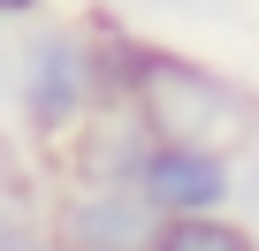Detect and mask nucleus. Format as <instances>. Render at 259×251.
<instances>
[{"label": "nucleus", "mask_w": 259, "mask_h": 251, "mask_svg": "<svg viewBox=\"0 0 259 251\" xmlns=\"http://www.w3.org/2000/svg\"><path fill=\"white\" fill-rule=\"evenodd\" d=\"M145 153H153V130L122 107V114L99 122V130H84V145H76V175H84V183H138Z\"/></svg>", "instance_id": "obj_5"}, {"label": "nucleus", "mask_w": 259, "mask_h": 251, "mask_svg": "<svg viewBox=\"0 0 259 251\" xmlns=\"http://www.w3.org/2000/svg\"><path fill=\"white\" fill-rule=\"evenodd\" d=\"M16 99L31 114V130L46 137H69L107 107L99 91V38L76 31V23H38L16 54Z\"/></svg>", "instance_id": "obj_2"}, {"label": "nucleus", "mask_w": 259, "mask_h": 251, "mask_svg": "<svg viewBox=\"0 0 259 251\" xmlns=\"http://www.w3.org/2000/svg\"><path fill=\"white\" fill-rule=\"evenodd\" d=\"M160 206L138 190V183H84L69 206H61V251H153L160 236Z\"/></svg>", "instance_id": "obj_3"}, {"label": "nucleus", "mask_w": 259, "mask_h": 251, "mask_svg": "<svg viewBox=\"0 0 259 251\" xmlns=\"http://www.w3.org/2000/svg\"><path fill=\"white\" fill-rule=\"evenodd\" d=\"M138 8H160V16H183V8H198V0H138Z\"/></svg>", "instance_id": "obj_10"}, {"label": "nucleus", "mask_w": 259, "mask_h": 251, "mask_svg": "<svg viewBox=\"0 0 259 251\" xmlns=\"http://www.w3.org/2000/svg\"><path fill=\"white\" fill-rule=\"evenodd\" d=\"M0 251H61V236H46V228H23V221H0Z\"/></svg>", "instance_id": "obj_7"}, {"label": "nucleus", "mask_w": 259, "mask_h": 251, "mask_svg": "<svg viewBox=\"0 0 259 251\" xmlns=\"http://www.w3.org/2000/svg\"><path fill=\"white\" fill-rule=\"evenodd\" d=\"M122 107L153 130V145L236 153V145L259 137V91H244L213 61H191V54H168V46H145V38H138V61H130Z\"/></svg>", "instance_id": "obj_1"}, {"label": "nucleus", "mask_w": 259, "mask_h": 251, "mask_svg": "<svg viewBox=\"0 0 259 251\" xmlns=\"http://www.w3.org/2000/svg\"><path fill=\"white\" fill-rule=\"evenodd\" d=\"M236 198H244V213L259 221V160H244V168H236Z\"/></svg>", "instance_id": "obj_8"}, {"label": "nucleus", "mask_w": 259, "mask_h": 251, "mask_svg": "<svg viewBox=\"0 0 259 251\" xmlns=\"http://www.w3.org/2000/svg\"><path fill=\"white\" fill-rule=\"evenodd\" d=\"M31 8H46V0H0V23H16V16H31Z\"/></svg>", "instance_id": "obj_9"}, {"label": "nucleus", "mask_w": 259, "mask_h": 251, "mask_svg": "<svg viewBox=\"0 0 259 251\" xmlns=\"http://www.w3.org/2000/svg\"><path fill=\"white\" fill-rule=\"evenodd\" d=\"M138 190L160 213H221V206H236V168L213 145H153L138 168Z\"/></svg>", "instance_id": "obj_4"}, {"label": "nucleus", "mask_w": 259, "mask_h": 251, "mask_svg": "<svg viewBox=\"0 0 259 251\" xmlns=\"http://www.w3.org/2000/svg\"><path fill=\"white\" fill-rule=\"evenodd\" d=\"M153 251H259V243H251V228L229 221V206H221V213H168L160 236H153Z\"/></svg>", "instance_id": "obj_6"}]
</instances>
